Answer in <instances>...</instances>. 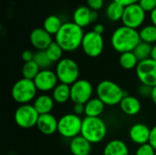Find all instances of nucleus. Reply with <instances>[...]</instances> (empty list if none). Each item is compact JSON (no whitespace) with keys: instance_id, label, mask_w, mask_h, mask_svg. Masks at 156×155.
Returning <instances> with one entry per match:
<instances>
[{"instance_id":"2eb2a0df","label":"nucleus","mask_w":156,"mask_h":155,"mask_svg":"<svg viewBox=\"0 0 156 155\" xmlns=\"http://www.w3.org/2000/svg\"><path fill=\"white\" fill-rule=\"evenodd\" d=\"M151 129L144 123H135L129 131V137L133 143L138 145H143L149 143Z\"/></svg>"},{"instance_id":"c03bdc74","label":"nucleus","mask_w":156,"mask_h":155,"mask_svg":"<svg viewBox=\"0 0 156 155\" xmlns=\"http://www.w3.org/2000/svg\"><path fill=\"white\" fill-rule=\"evenodd\" d=\"M151 99H152V100L154 101V103L156 105V86L155 87H154V89H153V93H152Z\"/></svg>"},{"instance_id":"1a4fd4ad","label":"nucleus","mask_w":156,"mask_h":155,"mask_svg":"<svg viewBox=\"0 0 156 155\" xmlns=\"http://www.w3.org/2000/svg\"><path fill=\"white\" fill-rule=\"evenodd\" d=\"M85 55L90 58L99 57L104 48V39L102 35L95 33L93 30L84 34L81 47Z\"/></svg>"},{"instance_id":"0eeeda50","label":"nucleus","mask_w":156,"mask_h":155,"mask_svg":"<svg viewBox=\"0 0 156 155\" xmlns=\"http://www.w3.org/2000/svg\"><path fill=\"white\" fill-rule=\"evenodd\" d=\"M82 119L74 113H67L58 119V132L64 138L73 139L80 135Z\"/></svg>"},{"instance_id":"f704fd0d","label":"nucleus","mask_w":156,"mask_h":155,"mask_svg":"<svg viewBox=\"0 0 156 155\" xmlns=\"http://www.w3.org/2000/svg\"><path fill=\"white\" fill-rule=\"evenodd\" d=\"M88 6L94 11H98L102 8L104 0H86Z\"/></svg>"},{"instance_id":"2f4dec72","label":"nucleus","mask_w":156,"mask_h":155,"mask_svg":"<svg viewBox=\"0 0 156 155\" xmlns=\"http://www.w3.org/2000/svg\"><path fill=\"white\" fill-rule=\"evenodd\" d=\"M155 153L154 148L148 143L143 145H139L135 152V155H154Z\"/></svg>"},{"instance_id":"b1692460","label":"nucleus","mask_w":156,"mask_h":155,"mask_svg":"<svg viewBox=\"0 0 156 155\" xmlns=\"http://www.w3.org/2000/svg\"><path fill=\"white\" fill-rule=\"evenodd\" d=\"M124 8L125 6H123L122 5L112 1L111 2L107 7H106V16L110 21L112 22H117V21H122L123 13H124Z\"/></svg>"},{"instance_id":"bb28decb","label":"nucleus","mask_w":156,"mask_h":155,"mask_svg":"<svg viewBox=\"0 0 156 155\" xmlns=\"http://www.w3.org/2000/svg\"><path fill=\"white\" fill-rule=\"evenodd\" d=\"M141 41L153 45L156 43V26L153 24L143 26L139 30Z\"/></svg>"},{"instance_id":"473e14b6","label":"nucleus","mask_w":156,"mask_h":155,"mask_svg":"<svg viewBox=\"0 0 156 155\" xmlns=\"http://www.w3.org/2000/svg\"><path fill=\"white\" fill-rule=\"evenodd\" d=\"M139 5L145 12H152L156 8V0H139Z\"/></svg>"},{"instance_id":"cd10ccee","label":"nucleus","mask_w":156,"mask_h":155,"mask_svg":"<svg viewBox=\"0 0 156 155\" xmlns=\"http://www.w3.org/2000/svg\"><path fill=\"white\" fill-rule=\"evenodd\" d=\"M40 70L41 69H39L37 64L33 60V61L24 63L22 67V75L24 79L34 80Z\"/></svg>"},{"instance_id":"7ed1b4c3","label":"nucleus","mask_w":156,"mask_h":155,"mask_svg":"<svg viewBox=\"0 0 156 155\" xmlns=\"http://www.w3.org/2000/svg\"><path fill=\"white\" fill-rule=\"evenodd\" d=\"M107 125L100 117H85L82 119L80 135L91 144L99 143L107 135Z\"/></svg>"},{"instance_id":"ea45409f","label":"nucleus","mask_w":156,"mask_h":155,"mask_svg":"<svg viewBox=\"0 0 156 155\" xmlns=\"http://www.w3.org/2000/svg\"><path fill=\"white\" fill-rule=\"evenodd\" d=\"M92 30H93L95 33H97V34L102 35L103 32H104V26H103L102 24H99V23H98V24H95V25H94Z\"/></svg>"},{"instance_id":"58836bf2","label":"nucleus","mask_w":156,"mask_h":155,"mask_svg":"<svg viewBox=\"0 0 156 155\" xmlns=\"http://www.w3.org/2000/svg\"><path fill=\"white\" fill-rule=\"evenodd\" d=\"M112 1H115L121 5H122L123 6H127V5H133V4H136L139 2V0H112Z\"/></svg>"},{"instance_id":"423d86ee","label":"nucleus","mask_w":156,"mask_h":155,"mask_svg":"<svg viewBox=\"0 0 156 155\" xmlns=\"http://www.w3.org/2000/svg\"><path fill=\"white\" fill-rule=\"evenodd\" d=\"M58 81L71 86L80 77V68L75 60L69 58H63L57 63L55 70Z\"/></svg>"},{"instance_id":"4c0bfd02","label":"nucleus","mask_w":156,"mask_h":155,"mask_svg":"<svg viewBox=\"0 0 156 155\" xmlns=\"http://www.w3.org/2000/svg\"><path fill=\"white\" fill-rule=\"evenodd\" d=\"M149 143L154 148L156 151V125L151 129V135H150V140H149Z\"/></svg>"},{"instance_id":"9b49d317","label":"nucleus","mask_w":156,"mask_h":155,"mask_svg":"<svg viewBox=\"0 0 156 155\" xmlns=\"http://www.w3.org/2000/svg\"><path fill=\"white\" fill-rule=\"evenodd\" d=\"M146 12L139 5L138 3L125 6L124 13L122 18L123 26L138 29L144 22Z\"/></svg>"},{"instance_id":"f3484780","label":"nucleus","mask_w":156,"mask_h":155,"mask_svg":"<svg viewBox=\"0 0 156 155\" xmlns=\"http://www.w3.org/2000/svg\"><path fill=\"white\" fill-rule=\"evenodd\" d=\"M119 105L121 111L128 116L137 115L142 109V105L139 99L131 95H126L122 100Z\"/></svg>"},{"instance_id":"f03ea898","label":"nucleus","mask_w":156,"mask_h":155,"mask_svg":"<svg viewBox=\"0 0 156 155\" xmlns=\"http://www.w3.org/2000/svg\"><path fill=\"white\" fill-rule=\"evenodd\" d=\"M141 42L139 31L125 26L117 27L111 37L112 48L120 54L133 51Z\"/></svg>"},{"instance_id":"aec40b11","label":"nucleus","mask_w":156,"mask_h":155,"mask_svg":"<svg viewBox=\"0 0 156 155\" xmlns=\"http://www.w3.org/2000/svg\"><path fill=\"white\" fill-rule=\"evenodd\" d=\"M32 105L38 112V114L42 115V114L51 113L55 105V101L52 96L48 94H41L35 99Z\"/></svg>"},{"instance_id":"412c9836","label":"nucleus","mask_w":156,"mask_h":155,"mask_svg":"<svg viewBox=\"0 0 156 155\" xmlns=\"http://www.w3.org/2000/svg\"><path fill=\"white\" fill-rule=\"evenodd\" d=\"M129 148L122 140L110 141L103 149V155H129Z\"/></svg>"},{"instance_id":"dca6fc26","label":"nucleus","mask_w":156,"mask_h":155,"mask_svg":"<svg viewBox=\"0 0 156 155\" xmlns=\"http://www.w3.org/2000/svg\"><path fill=\"white\" fill-rule=\"evenodd\" d=\"M58 120L51 113L39 115L37 127L38 131L44 135H52L58 132Z\"/></svg>"},{"instance_id":"7c9ffc66","label":"nucleus","mask_w":156,"mask_h":155,"mask_svg":"<svg viewBox=\"0 0 156 155\" xmlns=\"http://www.w3.org/2000/svg\"><path fill=\"white\" fill-rule=\"evenodd\" d=\"M34 61L37 64L40 69H48L53 63L48 57L45 50H37L35 52Z\"/></svg>"},{"instance_id":"c9c22d12","label":"nucleus","mask_w":156,"mask_h":155,"mask_svg":"<svg viewBox=\"0 0 156 155\" xmlns=\"http://www.w3.org/2000/svg\"><path fill=\"white\" fill-rule=\"evenodd\" d=\"M34 56H35V52L29 50V49H26L22 52L21 54V58L23 59V61L26 62H29V61H33L34 60Z\"/></svg>"},{"instance_id":"6e6552de","label":"nucleus","mask_w":156,"mask_h":155,"mask_svg":"<svg viewBox=\"0 0 156 155\" xmlns=\"http://www.w3.org/2000/svg\"><path fill=\"white\" fill-rule=\"evenodd\" d=\"M38 118V112L31 104L20 105L16 110L14 115L15 122L22 129H30L37 126Z\"/></svg>"},{"instance_id":"a211bd4d","label":"nucleus","mask_w":156,"mask_h":155,"mask_svg":"<svg viewBox=\"0 0 156 155\" xmlns=\"http://www.w3.org/2000/svg\"><path fill=\"white\" fill-rule=\"evenodd\" d=\"M69 150L73 155H89L91 152V143L83 136L79 135L70 140Z\"/></svg>"},{"instance_id":"ddd939ff","label":"nucleus","mask_w":156,"mask_h":155,"mask_svg":"<svg viewBox=\"0 0 156 155\" xmlns=\"http://www.w3.org/2000/svg\"><path fill=\"white\" fill-rule=\"evenodd\" d=\"M58 79L55 71L51 69H41L34 79L37 90L41 92L52 91L58 84Z\"/></svg>"},{"instance_id":"9d476101","label":"nucleus","mask_w":156,"mask_h":155,"mask_svg":"<svg viewBox=\"0 0 156 155\" xmlns=\"http://www.w3.org/2000/svg\"><path fill=\"white\" fill-rule=\"evenodd\" d=\"M92 95L93 86L87 79H80L70 86V100L74 104H86L92 98Z\"/></svg>"},{"instance_id":"20e7f679","label":"nucleus","mask_w":156,"mask_h":155,"mask_svg":"<svg viewBox=\"0 0 156 155\" xmlns=\"http://www.w3.org/2000/svg\"><path fill=\"white\" fill-rule=\"evenodd\" d=\"M96 94L105 106L118 105L122 100L128 95L117 83L108 79L99 82L96 87Z\"/></svg>"},{"instance_id":"4468645a","label":"nucleus","mask_w":156,"mask_h":155,"mask_svg":"<svg viewBox=\"0 0 156 155\" xmlns=\"http://www.w3.org/2000/svg\"><path fill=\"white\" fill-rule=\"evenodd\" d=\"M29 40L37 50H46L53 42L52 36L43 27L34 28L29 35Z\"/></svg>"},{"instance_id":"a19ab883","label":"nucleus","mask_w":156,"mask_h":155,"mask_svg":"<svg viewBox=\"0 0 156 155\" xmlns=\"http://www.w3.org/2000/svg\"><path fill=\"white\" fill-rule=\"evenodd\" d=\"M150 19H151L152 24L156 26V8L150 13Z\"/></svg>"},{"instance_id":"e433bc0d","label":"nucleus","mask_w":156,"mask_h":155,"mask_svg":"<svg viewBox=\"0 0 156 155\" xmlns=\"http://www.w3.org/2000/svg\"><path fill=\"white\" fill-rule=\"evenodd\" d=\"M85 112V104H80V103H75L73 105V113L80 116L84 114Z\"/></svg>"},{"instance_id":"72a5a7b5","label":"nucleus","mask_w":156,"mask_h":155,"mask_svg":"<svg viewBox=\"0 0 156 155\" xmlns=\"http://www.w3.org/2000/svg\"><path fill=\"white\" fill-rule=\"evenodd\" d=\"M153 89H154V87L141 83L137 89V91H138L139 95H141L144 98H151L152 93H153Z\"/></svg>"},{"instance_id":"f257e3e1","label":"nucleus","mask_w":156,"mask_h":155,"mask_svg":"<svg viewBox=\"0 0 156 155\" xmlns=\"http://www.w3.org/2000/svg\"><path fill=\"white\" fill-rule=\"evenodd\" d=\"M84 34L83 28L74 22H66L55 35V41L64 51L72 52L81 47Z\"/></svg>"},{"instance_id":"37998d69","label":"nucleus","mask_w":156,"mask_h":155,"mask_svg":"<svg viewBox=\"0 0 156 155\" xmlns=\"http://www.w3.org/2000/svg\"><path fill=\"white\" fill-rule=\"evenodd\" d=\"M151 58H153L154 60H156V44L153 46L152 54H151Z\"/></svg>"},{"instance_id":"79ce46f5","label":"nucleus","mask_w":156,"mask_h":155,"mask_svg":"<svg viewBox=\"0 0 156 155\" xmlns=\"http://www.w3.org/2000/svg\"><path fill=\"white\" fill-rule=\"evenodd\" d=\"M98 18H99V13H98L97 11L92 10V11H91V22L93 23V22L97 21Z\"/></svg>"},{"instance_id":"c756f323","label":"nucleus","mask_w":156,"mask_h":155,"mask_svg":"<svg viewBox=\"0 0 156 155\" xmlns=\"http://www.w3.org/2000/svg\"><path fill=\"white\" fill-rule=\"evenodd\" d=\"M45 51H46L48 57L49 58V59L53 63L54 62L58 63L59 60H61L63 58L62 56H63L64 50L62 49V48L56 41H53Z\"/></svg>"},{"instance_id":"5701e85b","label":"nucleus","mask_w":156,"mask_h":155,"mask_svg":"<svg viewBox=\"0 0 156 155\" xmlns=\"http://www.w3.org/2000/svg\"><path fill=\"white\" fill-rule=\"evenodd\" d=\"M51 96L55 103L64 104L68 102L70 100V86L59 82L57 87L52 90Z\"/></svg>"},{"instance_id":"6ab92c4d","label":"nucleus","mask_w":156,"mask_h":155,"mask_svg":"<svg viewBox=\"0 0 156 155\" xmlns=\"http://www.w3.org/2000/svg\"><path fill=\"white\" fill-rule=\"evenodd\" d=\"M91 9L88 5H80L75 9L72 15V19L76 25L80 27H86L91 22Z\"/></svg>"},{"instance_id":"c85d7f7f","label":"nucleus","mask_w":156,"mask_h":155,"mask_svg":"<svg viewBox=\"0 0 156 155\" xmlns=\"http://www.w3.org/2000/svg\"><path fill=\"white\" fill-rule=\"evenodd\" d=\"M152 48H153L152 45L141 41L139 43V45L134 48L133 53L135 54V56L137 57L139 61H143V60L151 58Z\"/></svg>"},{"instance_id":"4be33fe9","label":"nucleus","mask_w":156,"mask_h":155,"mask_svg":"<svg viewBox=\"0 0 156 155\" xmlns=\"http://www.w3.org/2000/svg\"><path fill=\"white\" fill-rule=\"evenodd\" d=\"M105 109V104L98 98H91L85 104V116L86 117H100Z\"/></svg>"},{"instance_id":"39448f33","label":"nucleus","mask_w":156,"mask_h":155,"mask_svg":"<svg viewBox=\"0 0 156 155\" xmlns=\"http://www.w3.org/2000/svg\"><path fill=\"white\" fill-rule=\"evenodd\" d=\"M37 89L34 83V80L20 79L15 82L11 89V96L15 101L23 104H29L32 100L37 98Z\"/></svg>"},{"instance_id":"393cba45","label":"nucleus","mask_w":156,"mask_h":155,"mask_svg":"<svg viewBox=\"0 0 156 155\" xmlns=\"http://www.w3.org/2000/svg\"><path fill=\"white\" fill-rule=\"evenodd\" d=\"M62 25H63V23H62L59 16H58L56 15H50L44 19L43 28L48 33H49L51 36L52 35L55 36L59 31Z\"/></svg>"},{"instance_id":"f8f14e48","label":"nucleus","mask_w":156,"mask_h":155,"mask_svg":"<svg viewBox=\"0 0 156 155\" xmlns=\"http://www.w3.org/2000/svg\"><path fill=\"white\" fill-rule=\"evenodd\" d=\"M136 76L141 83L155 87L156 86V60L148 58L140 61L135 69Z\"/></svg>"},{"instance_id":"a878e982","label":"nucleus","mask_w":156,"mask_h":155,"mask_svg":"<svg viewBox=\"0 0 156 155\" xmlns=\"http://www.w3.org/2000/svg\"><path fill=\"white\" fill-rule=\"evenodd\" d=\"M139 62L140 61L138 60V58L135 56V54L133 53V51L122 53L119 58V63H120L121 67L126 70H131V69H136Z\"/></svg>"},{"instance_id":"a18cd8bd","label":"nucleus","mask_w":156,"mask_h":155,"mask_svg":"<svg viewBox=\"0 0 156 155\" xmlns=\"http://www.w3.org/2000/svg\"><path fill=\"white\" fill-rule=\"evenodd\" d=\"M154 155H156V153H155V154H154Z\"/></svg>"}]
</instances>
